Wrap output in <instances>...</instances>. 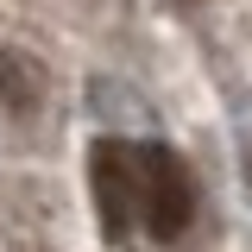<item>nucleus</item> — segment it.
I'll return each instance as SVG.
<instances>
[{
    "instance_id": "nucleus-1",
    "label": "nucleus",
    "mask_w": 252,
    "mask_h": 252,
    "mask_svg": "<svg viewBox=\"0 0 252 252\" xmlns=\"http://www.w3.org/2000/svg\"><path fill=\"white\" fill-rule=\"evenodd\" d=\"M195 220V177L177 152L139 145V227L152 240H183Z\"/></svg>"
},
{
    "instance_id": "nucleus-2",
    "label": "nucleus",
    "mask_w": 252,
    "mask_h": 252,
    "mask_svg": "<svg viewBox=\"0 0 252 252\" xmlns=\"http://www.w3.org/2000/svg\"><path fill=\"white\" fill-rule=\"evenodd\" d=\"M89 158H94V164H89V183H94V208H101V220H107V227L139 220V145L101 139Z\"/></svg>"
}]
</instances>
